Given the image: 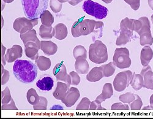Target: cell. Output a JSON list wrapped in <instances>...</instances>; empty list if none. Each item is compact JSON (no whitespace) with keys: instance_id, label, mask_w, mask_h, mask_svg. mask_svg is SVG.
Masks as SVG:
<instances>
[{"instance_id":"obj_47","label":"cell","mask_w":153,"mask_h":119,"mask_svg":"<svg viewBox=\"0 0 153 119\" xmlns=\"http://www.w3.org/2000/svg\"><path fill=\"white\" fill-rule=\"evenodd\" d=\"M148 3L150 8L153 10V0H148Z\"/></svg>"},{"instance_id":"obj_26","label":"cell","mask_w":153,"mask_h":119,"mask_svg":"<svg viewBox=\"0 0 153 119\" xmlns=\"http://www.w3.org/2000/svg\"><path fill=\"white\" fill-rule=\"evenodd\" d=\"M52 26H46L41 25L39 30V34L43 39H51L53 37Z\"/></svg>"},{"instance_id":"obj_1","label":"cell","mask_w":153,"mask_h":119,"mask_svg":"<svg viewBox=\"0 0 153 119\" xmlns=\"http://www.w3.org/2000/svg\"><path fill=\"white\" fill-rule=\"evenodd\" d=\"M13 73L17 80L28 84L33 82L37 77V68L31 61L17 60L13 66Z\"/></svg>"},{"instance_id":"obj_45","label":"cell","mask_w":153,"mask_h":119,"mask_svg":"<svg viewBox=\"0 0 153 119\" xmlns=\"http://www.w3.org/2000/svg\"><path fill=\"white\" fill-rule=\"evenodd\" d=\"M83 1V0H71L70 1H69L68 3L72 5V6H76L77 4H79L80 3L82 2Z\"/></svg>"},{"instance_id":"obj_43","label":"cell","mask_w":153,"mask_h":119,"mask_svg":"<svg viewBox=\"0 0 153 119\" xmlns=\"http://www.w3.org/2000/svg\"><path fill=\"white\" fill-rule=\"evenodd\" d=\"M10 77L9 72L7 70H4V73L1 74V85H5L8 81Z\"/></svg>"},{"instance_id":"obj_44","label":"cell","mask_w":153,"mask_h":119,"mask_svg":"<svg viewBox=\"0 0 153 119\" xmlns=\"http://www.w3.org/2000/svg\"><path fill=\"white\" fill-rule=\"evenodd\" d=\"M6 50V48L4 46L3 44H1V61L2 64L4 66L6 64V54H5V51Z\"/></svg>"},{"instance_id":"obj_4","label":"cell","mask_w":153,"mask_h":119,"mask_svg":"<svg viewBox=\"0 0 153 119\" xmlns=\"http://www.w3.org/2000/svg\"><path fill=\"white\" fill-rule=\"evenodd\" d=\"M89 58L95 64H102L108 60V51L105 44L96 40L89 47Z\"/></svg>"},{"instance_id":"obj_33","label":"cell","mask_w":153,"mask_h":119,"mask_svg":"<svg viewBox=\"0 0 153 119\" xmlns=\"http://www.w3.org/2000/svg\"><path fill=\"white\" fill-rule=\"evenodd\" d=\"M139 19L142 21V26L141 29L137 32L139 36L144 32L151 31V24L148 18L146 17H142Z\"/></svg>"},{"instance_id":"obj_35","label":"cell","mask_w":153,"mask_h":119,"mask_svg":"<svg viewBox=\"0 0 153 119\" xmlns=\"http://www.w3.org/2000/svg\"><path fill=\"white\" fill-rule=\"evenodd\" d=\"M48 101L46 98L40 97L39 101L36 104L33 105V109L34 110H46L47 108Z\"/></svg>"},{"instance_id":"obj_39","label":"cell","mask_w":153,"mask_h":119,"mask_svg":"<svg viewBox=\"0 0 153 119\" xmlns=\"http://www.w3.org/2000/svg\"><path fill=\"white\" fill-rule=\"evenodd\" d=\"M70 77H71V85H78L80 81H81V79L80 76L79 75L77 72H75V71H71L69 74Z\"/></svg>"},{"instance_id":"obj_15","label":"cell","mask_w":153,"mask_h":119,"mask_svg":"<svg viewBox=\"0 0 153 119\" xmlns=\"http://www.w3.org/2000/svg\"><path fill=\"white\" fill-rule=\"evenodd\" d=\"M54 85L53 78L49 75L45 74L42 76L36 82V86L39 90L43 91H48L52 89Z\"/></svg>"},{"instance_id":"obj_5","label":"cell","mask_w":153,"mask_h":119,"mask_svg":"<svg viewBox=\"0 0 153 119\" xmlns=\"http://www.w3.org/2000/svg\"><path fill=\"white\" fill-rule=\"evenodd\" d=\"M134 31V19L128 17L123 19L120 23V36L117 39L116 45L122 46L129 43L133 36Z\"/></svg>"},{"instance_id":"obj_8","label":"cell","mask_w":153,"mask_h":119,"mask_svg":"<svg viewBox=\"0 0 153 119\" xmlns=\"http://www.w3.org/2000/svg\"><path fill=\"white\" fill-rule=\"evenodd\" d=\"M132 74L133 73L130 70L124 71L117 74L113 82L114 89L118 92L124 91L130 85Z\"/></svg>"},{"instance_id":"obj_6","label":"cell","mask_w":153,"mask_h":119,"mask_svg":"<svg viewBox=\"0 0 153 119\" xmlns=\"http://www.w3.org/2000/svg\"><path fill=\"white\" fill-rule=\"evenodd\" d=\"M83 9L87 14L98 20L105 18L108 14V9L106 7L91 0H86L83 3Z\"/></svg>"},{"instance_id":"obj_13","label":"cell","mask_w":153,"mask_h":119,"mask_svg":"<svg viewBox=\"0 0 153 119\" xmlns=\"http://www.w3.org/2000/svg\"><path fill=\"white\" fill-rule=\"evenodd\" d=\"M23 55L22 47L17 44L12 46L11 48L7 50L6 53V60L7 63H12L20 58Z\"/></svg>"},{"instance_id":"obj_9","label":"cell","mask_w":153,"mask_h":119,"mask_svg":"<svg viewBox=\"0 0 153 119\" xmlns=\"http://www.w3.org/2000/svg\"><path fill=\"white\" fill-rule=\"evenodd\" d=\"M38 24V19H30L27 17H19L13 24V28L20 34L33 30L34 26Z\"/></svg>"},{"instance_id":"obj_53","label":"cell","mask_w":153,"mask_h":119,"mask_svg":"<svg viewBox=\"0 0 153 119\" xmlns=\"http://www.w3.org/2000/svg\"><path fill=\"white\" fill-rule=\"evenodd\" d=\"M5 3H6L3 1V0H2V8H1V10H3L4 6H5Z\"/></svg>"},{"instance_id":"obj_10","label":"cell","mask_w":153,"mask_h":119,"mask_svg":"<svg viewBox=\"0 0 153 119\" xmlns=\"http://www.w3.org/2000/svg\"><path fill=\"white\" fill-rule=\"evenodd\" d=\"M53 74L56 77L57 81L64 82L69 86L71 85L70 75L67 73L66 67L63 62L57 63L55 66L53 70Z\"/></svg>"},{"instance_id":"obj_27","label":"cell","mask_w":153,"mask_h":119,"mask_svg":"<svg viewBox=\"0 0 153 119\" xmlns=\"http://www.w3.org/2000/svg\"><path fill=\"white\" fill-rule=\"evenodd\" d=\"M153 44V37L151 31H146L140 35V44L142 46H150Z\"/></svg>"},{"instance_id":"obj_20","label":"cell","mask_w":153,"mask_h":119,"mask_svg":"<svg viewBox=\"0 0 153 119\" xmlns=\"http://www.w3.org/2000/svg\"><path fill=\"white\" fill-rule=\"evenodd\" d=\"M69 87L70 86L65 82L58 81L56 88L53 93V96L56 100H61L66 95Z\"/></svg>"},{"instance_id":"obj_40","label":"cell","mask_w":153,"mask_h":119,"mask_svg":"<svg viewBox=\"0 0 153 119\" xmlns=\"http://www.w3.org/2000/svg\"><path fill=\"white\" fill-rule=\"evenodd\" d=\"M111 109L112 110H129L130 108L127 104H123L121 103H116L112 104Z\"/></svg>"},{"instance_id":"obj_50","label":"cell","mask_w":153,"mask_h":119,"mask_svg":"<svg viewBox=\"0 0 153 119\" xmlns=\"http://www.w3.org/2000/svg\"><path fill=\"white\" fill-rule=\"evenodd\" d=\"M103 2H104L105 3H107V4H109L110 3L112 2L113 0H102Z\"/></svg>"},{"instance_id":"obj_32","label":"cell","mask_w":153,"mask_h":119,"mask_svg":"<svg viewBox=\"0 0 153 119\" xmlns=\"http://www.w3.org/2000/svg\"><path fill=\"white\" fill-rule=\"evenodd\" d=\"M105 100L110 99L113 95V88L110 83H106L103 86L102 92L100 94Z\"/></svg>"},{"instance_id":"obj_3","label":"cell","mask_w":153,"mask_h":119,"mask_svg":"<svg viewBox=\"0 0 153 119\" xmlns=\"http://www.w3.org/2000/svg\"><path fill=\"white\" fill-rule=\"evenodd\" d=\"M26 17L30 19L40 18L42 12L47 9L49 0H21Z\"/></svg>"},{"instance_id":"obj_23","label":"cell","mask_w":153,"mask_h":119,"mask_svg":"<svg viewBox=\"0 0 153 119\" xmlns=\"http://www.w3.org/2000/svg\"><path fill=\"white\" fill-rule=\"evenodd\" d=\"M20 38L24 44L28 42H34L39 45H41V41L37 36L36 31L35 30L33 29L25 33L20 34Z\"/></svg>"},{"instance_id":"obj_51","label":"cell","mask_w":153,"mask_h":119,"mask_svg":"<svg viewBox=\"0 0 153 119\" xmlns=\"http://www.w3.org/2000/svg\"><path fill=\"white\" fill-rule=\"evenodd\" d=\"M3 1L6 3H10L12 2H13L14 0H3Z\"/></svg>"},{"instance_id":"obj_29","label":"cell","mask_w":153,"mask_h":119,"mask_svg":"<svg viewBox=\"0 0 153 119\" xmlns=\"http://www.w3.org/2000/svg\"><path fill=\"white\" fill-rule=\"evenodd\" d=\"M102 71L104 77H110L116 71V66L113 62H110L108 64H103L100 67Z\"/></svg>"},{"instance_id":"obj_11","label":"cell","mask_w":153,"mask_h":119,"mask_svg":"<svg viewBox=\"0 0 153 119\" xmlns=\"http://www.w3.org/2000/svg\"><path fill=\"white\" fill-rule=\"evenodd\" d=\"M1 109L2 110H17L15 102L12 98L10 91L8 87H6L1 91Z\"/></svg>"},{"instance_id":"obj_48","label":"cell","mask_w":153,"mask_h":119,"mask_svg":"<svg viewBox=\"0 0 153 119\" xmlns=\"http://www.w3.org/2000/svg\"><path fill=\"white\" fill-rule=\"evenodd\" d=\"M149 103H150V106H151V108L153 109V94L150 97V100H149Z\"/></svg>"},{"instance_id":"obj_37","label":"cell","mask_w":153,"mask_h":119,"mask_svg":"<svg viewBox=\"0 0 153 119\" xmlns=\"http://www.w3.org/2000/svg\"><path fill=\"white\" fill-rule=\"evenodd\" d=\"M143 106V102L138 95H135V100L130 104V108L132 110H140Z\"/></svg>"},{"instance_id":"obj_41","label":"cell","mask_w":153,"mask_h":119,"mask_svg":"<svg viewBox=\"0 0 153 119\" xmlns=\"http://www.w3.org/2000/svg\"><path fill=\"white\" fill-rule=\"evenodd\" d=\"M134 10H137L140 6V0H124Z\"/></svg>"},{"instance_id":"obj_16","label":"cell","mask_w":153,"mask_h":119,"mask_svg":"<svg viewBox=\"0 0 153 119\" xmlns=\"http://www.w3.org/2000/svg\"><path fill=\"white\" fill-rule=\"evenodd\" d=\"M143 78V87L153 90V71L149 65L144 67L140 73Z\"/></svg>"},{"instance_id":"obj_28","label":"cell","mask_w":153,"mask_h":119,"mask_svg":"<svg viewBox=\"0 0 153 119\" xmlns=\"http://www.w3.org/2000/svg\"><path fill=\"white\" fill-rule=\"evenodd\" d=\"M41 23L42 25L46 26H52V25L54 22V17L51 14L50 12L45 10L42 12L40 16Z\"/></svg>"},{"instance_id":"obj_21","label":"cell","mask_w":153,"mask_h":119,"mask_svg":"<svg viewBox=\"0 0 153 119\" xmlns=\"http://www.w3.org/2000/svg\"><path fill=\"white\" fill-rule=\"evenodd\" d=\"M75 69L76 71L80 74H87L90 70V65L86 58H80L76 59L75 63Z\"/></svg>"},{"instance_id":"obj_30","label":"cell","mask_w":153,"mask_h":119,"mask_svg":"<svg viewBox=\"0 0 153 119\" xmlns=\"http://www.w3.org/2000/svg\"><path fill=\"white\" fill-rule=\"evenodd\" d=\"M73 55L75 59H78L80 58H87L86 49L83 46H81V45L76 46L74 49Z\"/></svg>"},{"instance_id":"obj_31","label":"cell","mask_w":153,"mask_h":119,"mask_svg":"<svg viewBox=\"0 0 153 119\" xmlns=\"http://www.w3.org/2000/svg\"><path fill=\"white\" fill-rule=\"evenodd\" d=\"M27 98L28 103L33 106L36 104L40 100V97L38 95L36 90L34 88H30L28 90L27 94Z\"/></svg>"},{"instance_id":"obj_2","label":"cell","mask_w":153,"mask_h":119,"mask_svg":"<svg viewBox=\"0 0 153 119\" xmlns=\"http://www.w3.org/2000/svg\"><path fill=\"white\" fill-rule=\"evenodd\" d=\"M104 23L90 19H79L74 23L71 28V33L74 37L87 36L92 33H99L102 31Z\"/></svg>"},{"instance_id":"obj_34","label":"cell","mask_w":153,"mask_h":119,"mask_svg":"<svg viewBox=\"0 0 153 119\" xmlns=\"http://www.w3.org/2000/svg\"><path fill=\"white\" fill-rule=\"evenodd\" d=\"M119 100L123 103L131 104L135 100V95L131 92H127V93L120 95L119 97Z\"/></svg>"},{"instance_id":"obj_49","label":"cell","mask_w":153,"mask_h":119,"mask_svg":"<svg viewBox=\"0 0 153 119\" xmlns=\"http://www.w3.org/2000/svg\"><path fill=\"white\" fill-rule=\"evenodd\" d=\"M142 109L143 110H153L151 106H145L143 108H142Z\"/></svg>"},{"instance_id":"obj_12","label":"cell","mask_w":153,"mask_h":119,"mask_svg":"<svg viewBox=\"0 0 153 119\" xmlns=\"http://www.w3.org/2000/svg\"><path fill=\"white\" fill-rule=\"evenodd\" d=\"M80 97V94L79 89L75 87H71L68 90L65 97L61 100V102L65 104L67 108H71L78 101Z\"/></svg>"},{"instance_id":"obj_17","label":"cell","mask_w":153,"mask_h":119,"mask_svg":"<svg viewBox=\"0 0 153 119\" xmlns=\"http://www.w3.org/2000/svg\"><path fill=\"white\" fill-rule=\"evenodd\" d=\"M41 50L48 56L53 55L58 50V46L51 41H41Z\"/></svg>"},{"instance_id":"obj_24","label":"cell","mask_w":153,"mask_h":119,"mask_svg":"<svg viewBox=\"0 0 153 119\" xmlns=\"http://www.w3.org/2000/svg\"><path fill=\"white\" fill-rule=\"evenodd\" d=\"M130 84L135 91L141 90L143 87L144 84L143 76L140 74H136L134 73L132 76Z\"/></svg>"},{"instance_id":"obj_38","label":"cell","mask_w":153,"mask_h":119,"mask_svg":"<svg viewBox=\"0 0 153 119\" xmlns=\"http://www.w3.org/2000/svg\"><path fill=\"white\" fill-rule=\"evenodd\" d=\"M50 7L54 13H58L62 9V3L58 0H50Z\"/></svg>"},{"instance_id":"obj_55","label":"cell","mask_w":153,"mask_h":119,"mask_svg":"<svg viewBox=\"0 0 153 119\" xmlns=\"http://www.w3.org/2000/svg\"><path fill=\"white\" fill-rule=\"evenodd\" d=\"M151 22H152V24H153V14L151 16Z\"/></svg>"},{"instance_id":"obj_22","label":"cell","mask_w":153,"mask_h":119,"mask_svg":"<svg viewBox=\"0 0 153 119\" xmlns=\"http://www.w3.org/2000/svg\"><path fill=\"white\" fill-rule=\"evenodd\" d=\"M104 74L100 67H94L93 68L87 75V81L90 82H96L99 81L100 79H102Z\"/></svg>"},{"instance_id":"obj_36","label":"cell","mask_w":153,"mask_h":119,"mask_svg":"<svg viewBox=\"0 0 153 119\" xmlns=\"http://www.w3.org/2000/svg\"><path fill=\"white\" fill-rule=\"evenodd\" d=\"M91 104L90 100L86 97H84L82 99L80 103L76 106V110H88L90 109V106Z\"/></svg>"},{"instance_id":"obj_18","label":"cell","mask_w":153,"mask_h":119,"mask_svg":"<svg viewBox=\"0 0 153 119\" xmlns=\"http://www.w3.org/2000/svg\"><path fill=\"white\" fill-rule=\"evenodd\" d=\"M153 58V50L150 46H146L141 50L140 54V60L143 67L149 65L151 60Z\"/></svg>"},{"instance_id":"obj_46","label":"cell","mask_w":153,"mask_h":119,"mask_svg":"<svg viewBox=\"0 0 153 119\" xmlns=\"http://www.w3.org/2000/svg\"><path fill=\"white\" fill-rule=\"evenodd\" d=\"M51 109H63V108L59 105H58V106L55 105V106H53L52 108H51Z\"/></svg>"},{"instance_id":"obj_42","label":"cell","mask_w":153,"mask_h":119,"mask_svg":"<svg viewBox=\"0 0 153 119\" xmlns=\"http://www.w3.org/2000/svg\"><path fill=\"white\" fill-rule=\"evenodd\" d=\"M90 110H106V108H103L101 106V103L95 100L94 101H93L91 102L90 109Z\"/></svg>"},{"instance_id":"obj_25","label":"cell","mask_w":153,"mask_h":119,"mask_svg":"<svg viewBox=\"0 0 153 119\" xmlns=\"http://www.w3.org/2000/svg\"><path fill=\"white\" fill-rule=\"evenodd\" d=\"M35 63L40 71H44L50 68L52 62L50 58L44 56H40L35 60Z\"/></svg>"},{"instance_id":"obj_54","label":"cell","mask_w":153,"mask_h":119,"mask_svg":"<svg viewBox=\"0 0 153 119\" xmlns=\"http://www.w3.org/2000/svg\"><path fill=\"white\" fill-rule=\"evenodd\" d=\"M1 19H2V25H1V28H3V26L4 25V20H3V16L1 17Z\"/></svg>"},{"instance_id":"obj_14","label":"cell","mask_w":153,"mask_h":119,"mask_svg":"<svg viewBox=\"0 0 153 119\" xmlns=\"http://www.w3.org/2000/svg\"><path fill=\"white\" fill-rule=\"evenodd\" d=\"M25 46V53L26 56L33 60H36L39 58V50L41 49V45L34 42H28Z\"/></svg>"},{"instance_id":"obj_19","label":"cell","mask_w":153,"mask_h":119,"mask_svg":"<svg viewBox=\"0 0 153 119\" xmlns=\"http://www.w3.org/2000/svg\"><path fill=\"white\" fill-rule=\"evenodd\" d=\"M68 34V28L66 25L64 23H58L53 28V37L58 40H63L65 39Z\"/></svg>"},{"instance_id":"obj_52","label":"cell","mask_w":153,"mask_h":119,"mask_svg":"<svg viewBox=\"0 0 153 119\" xmlns=\"http://www.w3.org/2000/svg\"><path fill=\"white\" fill-rule=\"evenodd\" d=\"M58 1L62 3H66V2H69L71 0H58Z\"/></svg>"},{"instance_id":"obj_7","label":"cell","mask_w":153,"mask_h":119,"mask_svg":"<svg viewBox=\"0 0 153 119\" xmlns=\"http://www.w3.org/2000/svg\"><path fill=\"white\" fill-rule=\"evenodd\" d=\"M113 62L119 69L129 68L132 63L129 50L126 47L116 49L113 57Z\"/></svg>"}]
</instances>
